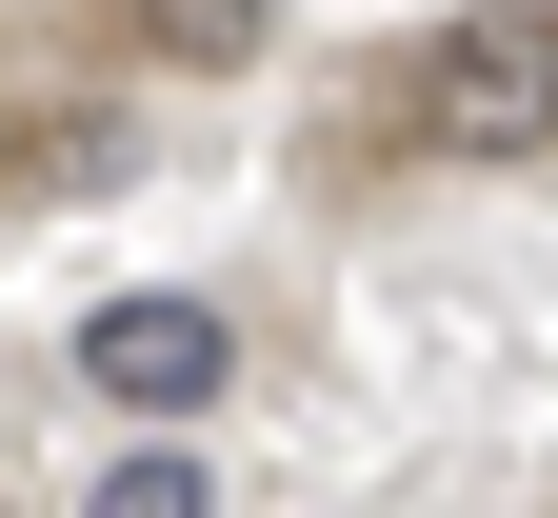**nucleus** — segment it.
Returning a JSON list of instances; mask_svg holds the SVG:
<instances>
[{"label":"nucleus","mask_w":558,"mask_h":518,"mask_svg":"<svg viewBox=\"0 0 558 518\" xmlns=\"http://www.w3.org/2000/svg\"><path fill=\"white\" fill-rule=\"evenodd\" d=\"M399 140L459 160V180L558 160V0H459V21L418 40V81H399Z\"/></svg>","instance_id":"1"},{"label":"nucleus","mask_w":558,"mask_h":518,"mask_svg":"<svg viewBox=\"0 0 558 518\" xmlns=\"http://www.w3.org/2000/svg\"><path fill=\"white\" fill-rule=\"evenodd\" d=\"M81 380H100L120 419H160V438H180L199 399L240 380V320H220V300H100V320H81Z\"/></svg>","instance_id":"2"},{"label":"nucleus","mask_w":558,"mask_h":518,"mask_svg":"<svg viewBox=\"0 0 558 518\" xmlns=\"http://www.w3.org/2000/svg\"><path fill=\"white\" fill-rule=\"evenodd\" d=\"M81 518H220V479H199L180 438H140V459H100V479H81Z\"/></svg>","instance_id":"3"},{"label":"nucleus","mask_w":558,"mask_h":518,"mask_svg":"<svg viewBox=\"0 0 558 518\" xmlns=\"http://www.w3.org/2000/svg\"><path fill=\"white\" fill-rule=\"evenodd\" d=\"M120 40H160V60L220 81V60H259V0H120Z\"/></svg>","instance_id":"4"}]
</instances>
